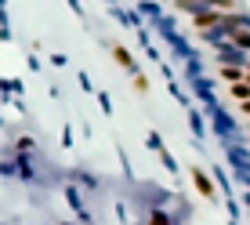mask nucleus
Returning a JSON list of instances; mask_svg holds the SVG:
<instances>
[{"label": "nucleus", "instance_id": "nucleus-3", "mask_svg": "<svg viewBox=\"0 0 250 225\" xmlns=\"http://www.w3.org/2000/svg\"><path fill=\"white\" fill-rule=\"evenodd\" d=\"M229 94H232L236 102H250V84H247V80H236V84L229 88Z\"/></svg>", "mask_w": 250, "mask_h": 225}, {"label": "nucleus", "instance_id": "nucleus-1", "mask_svg": "<svg viewBox=\"0 0 250 225\" xmlns=\"http://www.w3.org/2000/svg\"><path fill=\"white\" fill-rule=\"evenodd\" d=\"M188 178H192V185H196V193H200L203 196V200H218V189H214V181L210 178H207V171H200V167H192V171H188Z\"/></svg>", "mask_w": 250, "mask_h": 225}, {"label": "nucleus", "instance_id": "nucleus-4", "mask_svg": "<svg viewBox=\"0 0 250 225\" xmlns=\"http://www.w3.org/2000/svg\"><path fill=\"white\" fill-rule=\"evenodd\" d=\"M218 73H221V76H225V80H229V84H236V80H243V66H225V62H221V69H218Z\"/></svg>", "mask_w": 250, "mask_h": 225}, {"label": "nucleus", "instance_id": "nucleus-2", "mask_svg": "<svg viewBox=\"0 0 250 225\" xmlns=\"http://www.w3.org/2000/svg\"><path fill=\"white\" fill-rule=\"evenodd\" d=\"M113 58L120 62V69H127V73H131V76H142V73H138V62L131 58V51H127L124 44H113Z\"/></svg>", "mask_w": 250, "mask_h": 225}]
</instances>
